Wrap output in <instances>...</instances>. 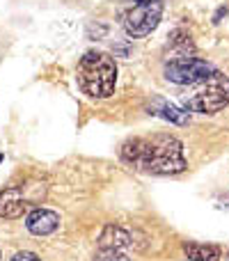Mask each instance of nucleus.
<instances>
[{
  "label": "nucleus",
  "mask_w": 229,
  "mask_h": 261,
  "mask_svg": "<svg viewBox=\"0 0 229 261\" xmlns=\"http://www.w3.org/2000/svg\"><path fill=\"white\" fill-rule=\"evenodd\" d=\"M119 158L129 167L147 174H181L186 170L184 144L167 133L129 138L119 149Z\"/></svg>",
  "instance_id": "nucleus-1"
},
{
  "label": "nucleus",
  "mask_w": 229,
  "mask_h": 261,
  "mask_svg": "<svg viewBox=\"0 0 229 261\" xmlns=\"http://www.w3.org/2000/svg\"><path fill=\"white\" fill-rule=\"evenodd\" d=\"M117 64L108 53L90 50L78 62V85L92 99H108L115 92Z\"/></svg>",
  "instance_id": "nucleus-2"
},
{
  "label": "nucleus",
  "mask_w": 229,
  "mask_h": 261,
  "mask_svg": "<svg viewBox=\"0 0 229 261\" xmlns=\"http://www.w3.org/2000/svg\"><path fill=\"white\" fill-rule=\"evenodd\" d=\"M229 103V78L222 71L213 69L199 87L193 92L190 99H186V110L190 113H202V115H213L222 110Z\"/></svg>",
  "instance_id": "nucleus-3"
},
{
  "label": "nucleus",
  "mask_w": 229,
  "mask_h": 261,
  "mask_svg": "<svg viewBox=\"0 0 229 261\" xmlns=\"http://www.w3.org/2000/svg\"><path fill=\"white\" fill-rule=\"evenodd\" d=\"M211 71V64L207 60L197 58L195 53H174L163 69L167 81L176 83V85H199Z\"/></svg>",
  "instance_id": "nucleus-4"
},
{
  "label": "nucleus",
  "mask_w": 229,
  "mask_h": 261,
  "mask_svg": "<svg viewBox=\"0 0 229 261\" xmlns=\"http://www.w3.org/2000/svg\"><path fill=\"white\" fill-rule=\"evenodd\" d=\"M163 16V0H135L124 16V30L129 37H147Z\"/></svg>",
  "instance_id": "nucleus-5"
},
{
  "label": "nucleus",
  "mask_w": 229,
  "mask_h": 261,
  "mask_svg": "<svg viewBox=\"0 0 229 261\" xmlns=\"http://www.w3.org/2000/svg\"><path fill=\"white\" fill-rule=\"evenodd\" d=\"M39 197L41 195H30V188H21V186L0 190V218H9V220L21 218L32 204L39 202Z\"/></svg>",
  "instance_id": "nucleus-6"
},
{
  "label": "nucleus",
  "mask_w": 229,
  "mask_h": 261,
  "mask_svg": "<svg viewBox=\"0 0 229 261\" xmlns=\"http://www.w3.org/2000/svg\"><path fill=\"white\" fill-rule=\"evenodd\" d=\"M26 227L35 236H48L60 227V216L50 208H32L26 218Z\"/></svg>",
  "instance_id": "nucleus-7"
},
{
  "label": "nucleus",
  "mask_w": 229,
  "mask_h": 261,
  "mask_svg": "<svg viewBox=\"0 0 229 261\" xmlns=\"http://www.w3.org/2000/svg\"><path fill=\"white\" fill-rule=\"evenodd\" d=\"M149 113L158 115V117L167 119V122H172V124H188V119H190L188 110L176 108L174 103H167L165 99H151V103H149Z\"/></svg>",
  "instance_id": "nucleus-8"
},
{
  "label": "nucleus",
  "mask_w": 229,
  "mask_h": 261,
  "mask_svg": "<svg viewBox=\"0 0 229 261\" xmlns=\"http://www.w3.org/2000/svg\"><path fill=\"white\" fill-rule=\"evenodd\" d=\"M131 243V236L126 229L117 225H108L99 236V248H113V250H124Z\"/></svg>",
  "instance_id": "nucleus-9"
},
{
  "label": "nucleus",
  "mask_w": 229,
  "mask_h": 261,
  "mask_svg": "<svg viewBox=\"0 0 229 261\" xmlns=\"http://www.w3.org/2000/svg\"><path fill=\"white\" fill-rule=\"evenodd\" d=\"M184 252L190 261H218L222 250L218 245H207V243H184Z\"/></svg>",
  "instance_id": "nucleus-10"
},
{
  "label": "nucleus",
  "mask_w": 229,
  "mask_h": 261,
  "mask_svg": "<svg viewBox=\"0 0 229 261\" xmlns=\"http://www.w3.org/2000/svg\"><path fill=\"white\" fill-rule=\"evenodd\" d=\"M94 261H129L121 250H113V248H99V252H96Z\"/></svg>",
  "instance_id": "nucleus-11"
},
{
  "label": "nucleus",
  "mask_w": 229,
  "mask_h": 261,
  "mask_svg": "<svg viewBox=\"0 0 229 261\" xmlns=\"http://www.w3.org/2000/svg\"><path fill=\"white\" fill-rule=\"evenodd\" d=\"M12 261H41V259L37 257L35 252H28V250H23V252H16V254H14Z\"/></svg>",
  "instance_id": "nucleus-12"
},
{
  "label": "nucleus",
  "mask_w": 229,
  "mask_h": 261,
  "mask_svg": "<svg viewBox=\"0 0 229 261\" xmlns=\"http://www.w3.org/2000/svg\"><path fill=\"white\" fill-rule=\"evenodd\" d=\"M0 163H3V153H0Z\"/></svg>",
  "instance_id": "nucleus-13"
},
{
  "label": "nucleus",
  "mask_w": 229,
  "mask_h": 261,
  "mask_svg": "<svg viewBox=\"0 0 229 261\" xmlns=\"http://www.w3.org/2000/svg\"><path fill=\"white\" fill-rule=\"evenodd\" d=\"M225 261H229V252H227V259H225Z\"/></svg>",
  "instance_id": "nucleus-14"
}]
</instances>
